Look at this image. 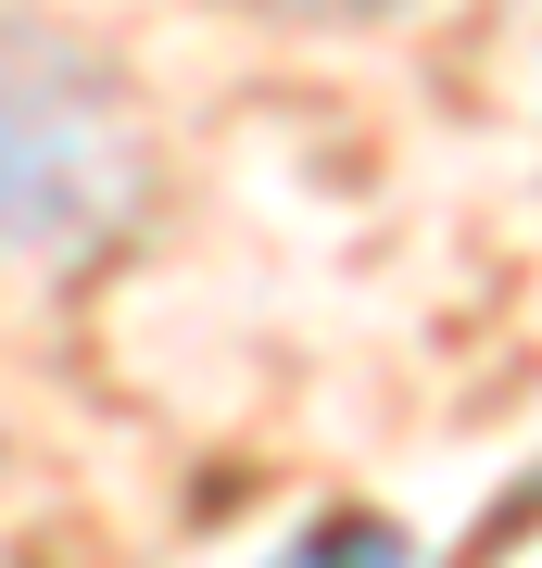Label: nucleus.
Returning <instances> with one entry per match:
<instances>
[{"mask_svg":"<svg viewBox=\"0 0 542 568\" xmlns=\"http://www.w3.org/2000/svg\"><path fill=\"white\" fill-rule=\"evenodd\" d=\"M140 215V126L126 89L89 51L0 26V253L13 265H89Z\"/></svg>","mask_w":542,"mask_h":568,"instance_id":"1","label":"nucleus"},{"mask_svg":"<svg viewBox=\"0 0 542 568\" xmlns=\"http://www.w3.org/2000/svg\"><path fill=\"white\" fill-rule=\"evenodd\" d=\"M278 568H403V530H379V518H341V530H303V544H290Z\"/></svg>","mask_w":542,"mask_h":568,"instance_id":"2","label":"nucleus"}]
</instances>
